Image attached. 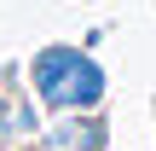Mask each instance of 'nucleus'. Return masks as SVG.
<instances>
[{"mask_svg":"<svg viewBox=\"0 0 156 151\" xmlns=\"http://www.w3.org/2000/svg\"><path fill=\"white\" fill-rule=\"evenodd\" d=\"M29 81H35V99L52 116H98L104 93H110L104 70L81 47H41L35 64H29Z\"/></svg>","mask_w":156,"mask_h":151,"instance_id":"nucleus-1","label":"nucleus"},{"mask_svg":"<svg viewBox=\"0 0 156 151\" xmlns=\"http://www.w3.org/2000/svg\"><path fill=\"white\" fill-rule=\"evenodd\" d=\"M104 140H110L104 116H52L41 122L35 151H104Z\"/></svg>","mask_w":156,"mask_h":151,"instance_id":"nucleus-2","label":"nucleus"}]
</instances>
